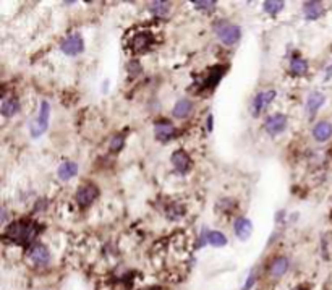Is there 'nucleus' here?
Instances as JSON below:
<instances>
[{"label":"nucleus","mask_w":332,"mask_h":290,"mask_svg":"<svg viewBox=\"0 0 332 290\" xmlns=\"http://www.w3.org/2000/svg\"><path fill=\"white\" fill-rule=\"evenodd\" d=\"M39 234V226L29 219H21L12 222L4 230L2 238L5 242H12L16 245H31Z\"/></svg>","instance_id":"f257e3e1"},{"label":"nucleus","mask_w":332,"mask_h":290,"mask_svg":"<svg viewBox=\"0 0 332 290\" xmlns=\"http://www.w3.org/2000/svg\"><path fill=\"white\" fill-rule=\"evenodd\" d=\"M214 31L217 38L220 39V43L226 46H234L237 41L242 36V29H240L237 24L229 23V21H217L214 24Z\"/></svg>","instance_id":"f03ea898"},{"label":"nucleus","mask_w":332,"mask_h":290,"mask_svg":"<svg viewBox=\"0 0 332 290\" xmlns=\"http://www.w3.org/2000/svg\"><path fill=\"white\" fill-rule=\"evenodd\" d=\"M49 119H51V104L47 101L41 102V109L38 117L34 122L31 123V136L32 138H39L43 133H46V130L49 127Z\"/></svg>","instance_id":"7ed1b4c3"},{"label":"nucleus","mask_w":332,"mask_h":290,"mask_svg":"<svg viewBox=\"0 0 332 290\" xmlns=\"http://www.w3.org/2000/svg\"><path fill=\"white\" fill-rule=\"evenodd\" d=\"M28 258L39 268H44L51 263V251L43 243H32L28 250Z\"/></svg>","instance_id":"20e7f679"},{"label":"nucleus","mask_w":332,"mask_h":290,"mask_svg":"<svg viewBox=\"0 0 332 290\" xmlns=\"http://www.w3.org/2000/svg\"><path fill=\"white\" fill-rule=\"evenodd\" d=\"M154 44V34L151 31H141L136 32L131 39V51L136 54H144Z\"/></svg>","instance_id":"39448f33"},{"label":"nucleus","mask_w":332,"mask_h":290,"mask_svg":"<svg viewBox=\"0 0 332 290\" xmlns=\"http://www.w3.org/2000/svg\"><path fill=\"white\" fill-rule=\"evenodd\" d=\"M60 49H62L63 54L75 57V55H78V54H81L83 51H85V41H83L81 34H78V32H73V34H70L68 38H65L62 41Z\"/></svg>","instance_id":"423d86ee"},{"label":"nucleus","mask_w":332,"mask_h":290,"mask_svg":"<svg viewBox=\"0 0 332 290\" xmlns=\"http://www.w3.org/2000/svg\"><path fill=\"white\" fill-rule=\"evenodd\" d=\"M99 196V190L96 185H91V184H86V185H81L77 192V203L80 208H88V206L93 204Z\"/></svg>","instance_id":"0eeeda50"},{"label":"nucleus","mask_w":332,"mask_h":290,"mask_svg":"<svg viewBox=\"0 0 332 290\" xmlns=\"http://www.w3.org/2000/svg\"><path fill=\"white\" fill-rule=\"evenodd\" d=\"M285 128H287V117L284 114H274L264 122V130L268 131V135L271 136L280 135Z\"/></svg>","instance_id":"6e6552de"},{"label":"nucleus","mask_w":332,"mask_h":290,"mask_svg":"<svg viewBox=\"0 0 332 290\" xmlns=\"http://www.w3.org/2000/svg\"><path fill=\"white\" fill-rule=\"evenodd\" d=\"M170 162L178 173H187L192 169V157H190L188 153L183 151V149H177V151L170 156Z\"/></svg>","instance_id":"1a4fd4ad"},{"label":"nucleus","mask_w":332,"mask_h":290,"mask_svg":"<svg viewBox=\"0 0 332 290\" xmlns=\"http://www.w3.org/2000/svg\"><path fill=\"white\" fill-rule=\"evenodd\" d=\"M226 70H227V67H220V65L209 68V71H207L206 77L199 80V85H201V88H204V89L215 88V86H217V83L222 80L224 71H226Z\"/></svg>","instance_id":"9d476101"},{"label":"nucleus","mask_w":332,"mask_h":290,"mask_svg":"<svg viewBox=\"0 0 332 290\" xmlns=\"http://www.w3.org/2000/svg\"><path fill=\"white\" fill-rule=\"evenodd\" d=\"M154 135L159 141H170L172 138H175L177 128L167 120H161L154 125Z\"/></svg>","instance_id":"9b49d317"},{"label":"nucleus","mask_w":332,"mask_h":290,"mask_svg":"<svg viewBox=\"0 0 332 290\" xmlns=\"http://www.w3.org/2000/svg\"><path fill=\"white\" fill-rule=\"evenodd\" d=\"M276 91L274 89H269V91H263V93L256 94L254 99H253V115H260L266 107H268L272 101L274 97H276Z\"/></svg>","instance_id":"f8f14e48"},{"label":"nucleus","mask_w":332,"mask_h":290,"mask_svg":"<svg viewBox=\"0 0 332 290\" xmlns=\"http://www.w3.org/2000/svg\"><path fill=\"white\" fill-rule=\"evenodd\" d=\"M234 230H235V235L242 240V242H246L253 234V224L246 218H238L234 224Z\"/></svg>","instance_id":"ddd939ff"},{"label":"nucleus","mask_w":332,"mask_h":290,"mask_svg":"<svg viewBox=\"0 0 332 290\" xmlns=\"http://www.w3.org/2000/svg\"><path fill=\"white\" fill-rule=\"evenodd\" d=\"M288 266H290V261H288V258H285V256H277V258H274L272 263L269 264L271 277L280 279L288 271Z\"/></svg>","instance_id":"4468645a"},{"label":"nucleus","mask_w":332,"mask_h":290,"mask_svg":"<svg viewBox=\"0 0 332 290\" xmlns=\"http://www.w3.org/2000/svg\"><path fill=\"white\" fill-rule=\"evenodd\" d=\"M324 102H326V96L324 94L318 93V91L311 93L308 96V99H306V112H308L310 117H314L316 112L321 109L322 105H324Z\"/></svg>","instance_id":"2eb2a0df"},{"label":"nucleus","mask_w":332,"mask_h":290,"mask_svg":"<svg viewBox=\"0 0 332 290\" xmlns=\"http://www.w3.org/2000/svg\"><path fill=\"white\" fill-rule=\"evenodd\" d=\"M303 13H305V18L308 21H314L324 15V5L321 2H305Z\"/></svg>","instance_id":"dca6fc26"},{"label":"nucleus","mask_w":332,"mask_h":290,"mask_svg":"<svg viewBox=\"0 0 332 290\" xmlns=\"http://www.w3.org/2000/svg\"><path fill=\"white\" fill-rule=\"evenodd\" d=\"M313 136L319 143L327 141V139L332 136V123H329V122H319V123H316L314 128H313Z\"/></svg>","instance_id":"f3484780"},{"label":"nucleus","mask_w":332,"mask_h":290,"mask_svg":"<svg viewBox=\"0 0 332 290\" xmlns=\"http://www.w3.org/2000/svg\"><path fill=\"white\" fill-rule=\"evenodd\" d=\"M192 112H193V101H190V99H180V101H177V104L173 105V111H172L175 119H187Z\"/></svg>","instance_id":"a211bd4d"},{"label":"nucleus","mask_w":332,"mask_h":290,"mask_svg":"<svg viewBox=\"0 0 332 290\" xmlns=\"http://www.w3.org/2000/svg\"><path fill=\"white\" fill-rule=\"evenodd\" d=\"M60 180H71L78 173V164L71 161H65L60 164V167L57 169Z\"/></svg>","instance_id":"6ab92c4d"},{"label":"nucleus","mask_w":332,"mask_h":290,"mask_svg":"<svg viewBox=\"0 0 332 290\" xmlns=\"http://www.w3.org/2000/svg\"><path fill=\"white\" fill-rule=\"evenodd\" d=\"M0 111H2L4 117H13V115L20 112V101L16 97H7L2 101Z\"/></svg>","instance_id":"aec40b11"},{"label":"nucleus","mask_w":332,"mask_h":290,"mask_svg":"<svg viewBox=\"0 0 332 290\" xmlns=\"http://www.w3.org/2000/svg\"><path fill=\"white\" fill-rule=\"evenodd\" d=\"M290 73L295 75V77H303L308 71V62L302 57H295V59L290 60V67H288Z\"/></svg>","instance_id":"412c9836"},{"label":"nucleus","mask_w":332,"mask_h":290,"mask_svg":"<svg viewBox=\"0 0 332 290\" xmlns=\"http://www.w3.org/2000/svg\"><path fill=\"white\" fill-rule=\"evenodd\" d=\"M206 242L209 243L211 246L220 248V246H226L227 245V237L224 235L222 232L209 230V232H206Z\"/></svg>","instance_id":"4be33fe9"},{"label":"nucleus","mask_w":332,"mask_h":290,"mask_svg":"<svg viewBox=\"0 0 332 290\" xmlns=\"http://www.w3.org/2000/svg\"><path fill=\"white\" fill-rule=\"evenodd\" d=\"M149 12L156 16H167L170 12V4L169 2H151L149 4Z\"/></svg>","instance_id":"5701e85b"},{"label":"nucleus","mask_w":332,"mask_h":290,"mask_svg":"<svg viewBox=\"0 0 332 290\" xmlns=\"http://www.w3.org/2000/svg\"><path fill=\"white\" fill-rule=\"evenodd\" d=\"M263 8H264V12L266 13H269V15H277V13H280L282 10L285 8V2H277V0H268V2H264L263 4Z\"/></svg>","instance_id":"b1692460"},{"label":"nucleus","mask_w":332,"mask_h":290,"mask_svg":"<svg viewBox=\"0 0 332 290\" xmlns=\"http://www.w3.org/2000/svg\"><path fill=\"white\" fill-rule=\"evenodd\" d=\"M215 2H212V0H207V2H203V0H195L193 2V7L198 8V10H203V12H212L215 10Z\"/></svg>","instance_id":"393cba45"},{"label":"nucleus","mask_w":332,"mask_h":290,"mask_svg":"<svg viewBox=\"0 0 332 290\" xmlns=\"http://www.w3.org/2000/svg\"><path fill=\"white\" fill-rule=\"evenodd\" d=\"M123 144H125V138L123 136H114V139L110 141V151L112 153H119L120 149L123 148Z\"/></svg>","instance_id":"a878e982"},{"label":"nucleus","mask_w":332,"mask_h":290,"mask_svg":"<svg viewBox=\"0 0 332 290\" xmlns=\"http://www.w3.org/2000/svg\"><path fill=\"white\" fill-rule=\"evenodd\" d=\"M256 279H258V276H256V271H251V272H250V276L246 277V280H245V284H243L242 290H251L253 285L256 284Z\"/></svg>","instance_id":"bb28decb"},{"label":"nucleus","mask_w":332,"mask_h":290,"mask_svg":"<svg viewBox=\"0 0 332 290\" xmlns=\"http://www.w3.org/2000/svg\"><path fill=\"white\" fill-rule=\"evenodd\" d=\"M167 214H170V218H172V216H175V218H180L181 214H183V209H181L180 206H178L177 209H175V208H172V209H170V211H169Z\"/></svg>","instance_id":"cd10ccee"},{"label":"nucleus","mask_w":332,"mask_h":290,"mask_svg":"<svg viewBox=\"0 0 332 290\" xmlns=\"http://www.w3.org/2000/svg\"><path fill=\"white\" fill-rule=\"evenodd\" d=\"M295 290H308V287H297Z\"/></svg>","instance_id":"c85d7f7f"}]
</instances>
